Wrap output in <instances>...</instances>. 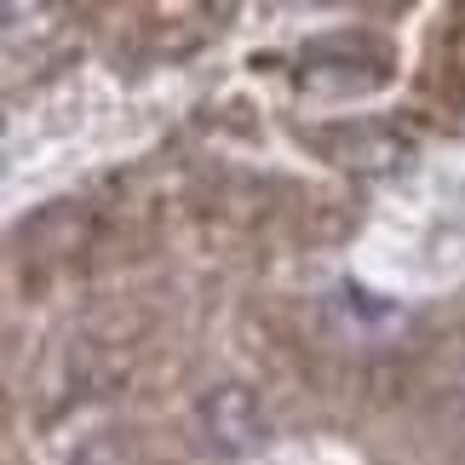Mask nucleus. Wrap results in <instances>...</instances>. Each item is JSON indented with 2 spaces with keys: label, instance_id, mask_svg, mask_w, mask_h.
Here are the masks:
<instances>
[{
  "label": "nucleus",
  "instance_id": "1",
  "mask_svg": "<svg viewBox=\"0 0 465 465\" xmlns=\"http://www.w3.org/2000/svg\"><path fill=\"white\" fill-rule=\"evenodd\" d=\"M202 425L213 431V442H224V449H247V442L259 437V408H253V397H247L242 385H224V391H213L202 402Z\"/></svg>",
  "mask_w": 465,
  "mask_h": 465
}]
</instances>
